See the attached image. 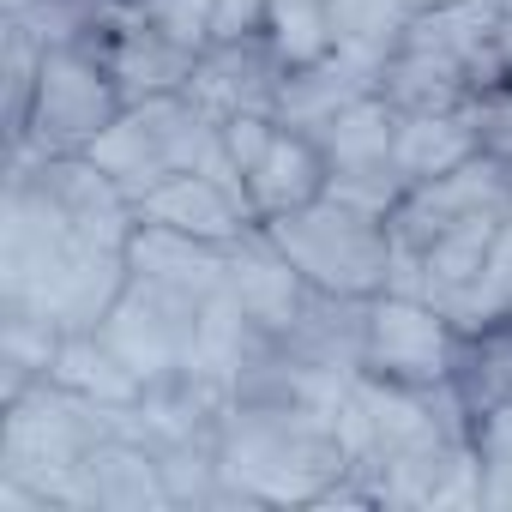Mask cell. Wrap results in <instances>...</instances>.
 <instances>
[{
  "label": "cell",
  "mask_w": 512,
  "mask_h": 512,
  "mask_svg": "<svg viewBox=\"0 0 512 512\" xmlns=\"http://www.w3.org/2000/svg\"><path fill=\"white\" fill-rule=\"evenodd\" d=\"M350 452L338 416L284 398H229L217 416V476L223 500L253 506H320L350 482Z\"/></svg>",
  "instance_id": "cell-1"
},
{
  "label": "cell",
  "mask_w": 512,
  "mask_h": 512,
  "mask_svg": "<svg viewBox=\"0 0 512 512\" xmlns=\"http://www.w3.org/2000/svg\"><path fill=\"white\" fill-rule=\"evenodd\" d=\"M260 229L308 278V290H320L332 302H368L392 284V223L338 193H320L314 205L272 217Z\"/></svg>",
  "instance_id": "cell-2"
},
{
  "label": "cell",
  "mask_w": 512,
  "mask_h": 512,
  "mask_svg": "<svg viewBox=\"0 0 512 512\" xmlns=\"http://www.w3.org/2000/svg\"><path fill=\"white\" fill-rule=\"evenodd\" d=\"M121 109L127 97L97 43H43L31 109H25V127L13 133L19 157H85L91 139L115 127Z\"/></svg>",
  "instance_id": "cell-3"
},
{
  "label": "cell",
  "mask_w": 512,
  "mask_h": 512,
  "mask_svg": "<svg viewBox=\"0 0 512 512\" xmlns=\"http://www.w3.org/2000/svg\"><path fill=\"white\" fill-rule=\"evenodd\" d=\"M464 350L470 344L428 296L380 290L362 302V356H356L362 374L398 386H464Z\"/></svg>",
  "instance_id": "cell-4"
},
{
  "label": "cell",
  "mask_w": 512,
  "mask_h": 512,
  "mask_svg": "<svg viewBox=\"0 0 512 512\" xmlns=\"http://www.w3.org/2000/svg\"><path fill=\"white\" fill-rule=\"evenodd\" d=\"M199 308L205 302H187L163 284H145V278H127L115 314L97 326L121 356L127 368L145 380V386H163L175 374L193 368V344H199Z\"/></svg>",
  "instance_id": "cell-5"
},
{
  "label": "cell",
  "mask_w": 512,
  "mask_h": 512,
  "mask_svg": "<svg viewBox=\"0 0 512 512\" xmlns=\"http://www.w3.org/2000/svg\"><path fill=\"white\" fill-rule=\"evenodd\" d=\"M223 290L241 302V314L260 326L266 338H290V332L308 320L314 296H320V290H308V278L272 247L266 229H247V235L229 247V284H223Z\"/></svg>",
  "instance_id": "cell-6"
},
{
  "label": "cell",
  "mask_w": 512,
  "mask_h": 512,
  "mask_svg": "<svg viewBox=\"0 0 512 512\" xmlns=\"http://www.w3.org/2000/svg\"><path fill=\"white\" fill-rule=\"evenodd\" d=\"M278 85H284V67L266 49V37H223V43H211L193 61L187 97L205 115L229 121V115H272L278 109Z\"/></svg>",
  "instance_id": "cell-7"
},
{
  "label": "cell",
  "mask_w": 512,
  "mask_h": 512,
  "mask_svg": "<svg viewBox=\"0 0 512 512\" xmlns=\"http://www.w3.org/2000/svg\"><path fill=\"white\" fill-rule=\"evenodd\" d=\"M139 223H163V229H181V235H199V241H217V247H235L247 229H260L247 193L205 175V169H181L163 187H151L139 199Z\"/></svg>",
  "instance_id": "cell-8"
},
{
  "label": "cell",
  "mask_w": 512,
  "mask_h": 512,
  "mask_svg": "<svg viewBox=\"0 0 512 512\" xmlns=\"http://www.w3.org/2000/svg\"><path fill=\"white\" fill-rule=\"evenodd\" d=\"M241 181H247V205H253V217L272 223V217H290V211L314 205V199L326 193L332 169H326V151H320L314 133H296V127L278 121L272 139H266V151L241 169Z\"/></svg>",
  "instance_id": "cell-9"
},
{
  "label": "cell",
  "mask_w": 512,
  "mask_h": 512,
  "mask_svg": "<svg viewBox=\"0 0 512 512\" xmlns=\"http://www.w3.org/2000/svg\"><path fill=\"white\" fill-rule=\"evenodd\" d=\"M482 145V115L476 103L464 109H398V139H392V169L404 187L440 181L464 163H476Z\"/></svg>",
  "instance_id": "cell-10"
},
{
  "label": "cell",
  "mask_w": 512,
  "mask_h": 512,
  "mask_svg": "<svg viewBox=\"0 0 512 512\" xmlns=\"http://www.w3.org/2000/svg\"><path fill=\"white\" fill-rule=\"evenodd\" d=\"M127 272L145 278V284H163L187 302H211L229 284V247L163 229V223H139L133 241H127Z\"/></svg>",
  "instance_id": "cell-11"
},
{
  "label": "cell",
  "mask_w": 512,
  "mask_h": 512,
  "mask_svg": "<svg viewBox=\"0 0 512 512\" xmlns=\"http://www.w3.org/2000/svg\"><path fill=\"white\" fill-rule=\"evenodd\" d=\"M97 49H103V61H109V73H115V85H121V97H127V103L187 91L193 61H199V55H187V49L163 43V37H157L151 25H139L127 7H115V13H109V25L97 31Z\"/></svg>",
  "instance_id": "cell-12"
},
{
  "label": "cell",
  "mask_w": 512,
  "mask_h": 512,
  "mask_svg": "<svg viewBox=\"0 0 512 512\" xmlns=\"http://www.w3.org/2000/svg\"><path fill=\"white\" fill-rule=\"evenodd\" d=\"M79 506H109V512H139V506H175L163 482V458L139 434H103L79 470Z\"/></svg>",
  "instance_id": "cell-13"
},
{
  "label": "cell",
  "mask_w": 512,
  "mask_h": 512,
  "mask_svg": "<svg viewBox=\"0 0 512 512\" xmlns=\"http://www.w3.org/2000/svg\"><path fill=\"white\" fill-rule=\"evenodd\" d=\"M49 380H55L61 392H73V398L109 410V416H121V410H133V404L145 398V380L127 368V356H121L103 332H67L61 350H55Z\"/></svg>",
  "instance_id": "cell-14"
},
{
  "label": "cell",
  "mask_w": 512,
  "mask_h": 512,
  "mask_svg": "<svg viewBox=\"0 0 512 512\" xmlns=\"http://www.w3.org/2000/svg\"><path fill=\"white\" fill-rule=\"evenodd\" d=\"M440 308H446V320L458 326V338H464L470 350L512 332V211H506V223H500V235H494V247H488L482 272H476L452 302H440Z\"/></svg>",
  "instance_id": "cell-15"
},
{
  "label": "cell",
  "mask_w": 512,
  "mask_h": 512,
  "mask_svg": "<svg viewBox=\"0 0 512 512\" xmlns=\"http://www.w3.org/2000/svg\"><path fill=\"white\" fill-rule=\"evenodd\" d=\"M422 13V0H326V19H332V43L344 55H362L386 73L392 49L404 43L410 19Z\"/></svg>",
  "instance_id": "cell-16"
},
{
  "label": "cell",
  "mask_w": 512,
  "mask_h": 512,
  "mask_svg": "<svg viewBox=\"0 0 512 512\" xmlns=\"http://www.w3.org/2000/svg\"><path fill=\"white\" fill-rule=\"evenodd\" d=\"M260 37H266V49L278 55L284 73L314 67V61H326L338 49L332 43V19H326V0H272Z\"/></svg>",
  "instance_id": "cell-17"
},
{
  "label": "cell",
  "mask_w": 512,
  "mask_h": 512,
  "mask_svg": "<svg viewBox=\"0 0 512 512\" xmlns=\"http://www.w3.org/2000/svg\"><path fill=\"white\" fill-rule=\"evenodd\" d=\"M127 13L139 25H151L163 43L205 55L211 43H223V19H217V0H127Z\"/></svg>",
  "instance_id": "cell-18"
},
{
  "label": "cell",
  "mask_w": 512,
  "mask_h": 512,
  "mask_svg": "<svg viewBox=\"0 0 512 512\" xmlns=\"http://www.w3.org/2000/svg\"><path fill=\"white\" fill-rule=\"evenodd\" d=\"M266 13H272V0H217L223 37H260L266 31Z\"/></svg>",
  "instance_id": "cell-19"
},
{
  "label": "cell",
  "mask_w": 512,
  "mask_h": 512,
  "mask_svg": "<svg viewBox=\"0 0 512 512\" xmlns=\"http://www.w3.org/2000/svg\"><path fill=\"white\" fill-rule=\"evenodd\" d=\"M494 61H500V85H512V7H500V31H494Z\"/></svg>",
  "instance_id": "cell-20"
},
{
  "label": "cell",
  "mask_w": 512,
  "mask_h": 512,
  "mask_svg": "<svg viewBox=\"0 0 512 512\" xmlns=\"http://www.w3.org/2000/svg\"><path fill=\"white\" fill-rule=\"evenodd\" d=\"M422 7H440V0H422Z\"/></svg>",
  "instance_id": "cell-21"
},
{
  "label": "cell",
  "mask_w": 512,
  "mask_h": 512,
  "mask_svg": "<svg viewBox=\"0 0 512 512\" xmlns=\"http://www.w3.org/2000/svg\"><path fill=\"white\" fill-rule=\"evenodd\" d=\"M494 7H512V0H494Z\"/></svg>",
  "instance_id": "cell-22"
},
{
  "label": "cell",
  "mask_w": 512,
  "mask_h": 512,
  "mask_svg": "<svg viewBox=\"0 0 512 512\" xmlns=\"http://www.w3.org/2000/svg\"><path fill=\"white\" fill-rule=\"evenodd\" d=\"M121 7H127V0H121Z\"/></svg>",
  "instance_id": "cell-23"
}]
</instances>
